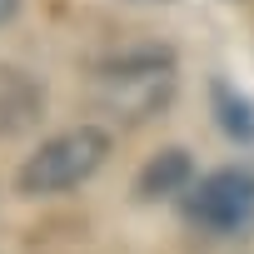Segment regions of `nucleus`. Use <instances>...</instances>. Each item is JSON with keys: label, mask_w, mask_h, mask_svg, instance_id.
Masks as SVG:
<instances>
[{"label": "nucleus", "mask_w": 254, "mask_h": 254, "mask_svg": "<svg viewBox=\"0 0 254 254\" xmlns=\"http://www.w3.org/2000/svg\"><path fill=\"white\" fill-rule=\"evenodd\" d=\"M90 95H95V105L110 120L130 125V130H135V125H150L180 95V55L170 45H160V40L125 45V50L95 60Z\"/></svg>", "instance_id": "1"}, {"label": "nucleus", "mask_w": 254, "mask_h": 254, "mask_svg": "<svg viewBox=\"0 0 254 254\" xmlns=\"http://www.w3.org/2000/svg\"><path fill=\"white\" fill-rule=\"evenodd\" d=\"M105 160H110V130H105V125H75V130H60V135L40 140L35 155L20 160V170H15V194H25V199L70 194V190H80Z\"/></svg>", "instance_id": "2"}, {"label": "nucleus", "mask_w": 254, "mask_h": 254, "mask_svg": "<svg viewBox=\"0 0 254 254\" xmlns=\"http://www.w3.org/2000/svg\"><path fill=\"white\" fill-rule=\"evenodd\" d=\"M185 214H190V224H199L209 234H244L254 224V170H244V165L209 170L199 185H190Z\"/></svg>", "instance_id": "3"}, {"label": "nucleus", "mask_w": 254, "mask_h": 254, "mask_svg": "<svg viewBox=\"0 0 254 254\" xmlns=\"http://www.w3.org/2000/svg\"><path fill=\"white\" fill-rule=\"evenodd\" d=\"M45 120V85L25 65L0 60V140H20Z\"/></svg>", "instance_id": "4"}, {"label": "nucleus", "mask_w": 254, "mask_h": 254, "mask_svg": "<svg viewBox=\"0 0 254 254\" xmlns=\"http://www.w3.org/2000/svg\"><path fill=\"white\" fill-rule=\"evenodd\" d=\"M190 185H194V160H190V150H180V145H165L160 155H150V160L140 165V175H135V199L155 204V199L185 194Z\"/></svg>", "instance_id": "5"}, {"label": "nucleus", "mask_w": 254, "mask_h": 254, "mask_svg": "<svg viewBox=\"0 0 254 254\" xmlns=\"http://www.w3.org/2000/svg\"><path fill=\"white\" fill-rule=\"evenodd\" d=\"M209 110L234 145H254V100L244 90H234L229 80H209Z\"/></svg>", "instance_id": "6"}, {"label": "nucleus", "mask_w": 254, "mask_h": 254, "mask_svg": "<svg viewBox=\"0 0 254 254\" xmlns=\"http://www.w3.org/2000/svg\"><path fill=\"white\" fill-rule=\"evenodd\" d=\"M15 10H20V0H0V25H10Z\"/></svg>", "instance_id": "7"}]
</instances>
